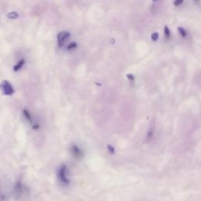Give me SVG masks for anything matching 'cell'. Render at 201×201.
I'll use <instances>...</instances> for the list:
<instances>
[{
    "mask_svg": "<svg viewBox=\"0 0 201 201\" xmlns=\"http://www.w3.org/2000/svg\"><path fill=\"white\" fill-rule=\"evenodd\" d=\"M0 89H1L2 92L5 95H12L14 93V87L6 80L2 81V83H1V84H0Z\"/></svg>",
    "mask_w": 201,
    "mask_h": 201,
    "instance_id": "obj_1",
    "label": "cell"
},
{
    "mask_svg": "<svg viewBox=\"0 0 201 201\" xmlns=\"http://www.w3.org/2000/svg\"><path fill=\"white\" fill-rule=\"evenodd\" d=\"M58 178L59 180L63 184H69V180L67 177V167L65 165H63L58 171Z\"/></svg>",
    "mask_w": 201,
    "mask_h": 201,
    "instance_id": "obj_2",
    "label": "cell"
},
{
    "mask_svg": "<svg viewBox=\"0 0 201 201\" xmlns=\"http://www.w3.org/2000/svg\"><path fill=\"white\" fill-rule=\"evenodd\" d=\"M70 36V33L68 32V31H63L61 32L58 33L57 35V43H58L59 47H61L64 45L65 42L69 38Z\"/></svg>",
    "mask_w": 201,
    "mask_h": 201,
    "instance_id": "obj_3",
    "label": "cell"
},
{
    "mask_svg": "<svg viewBox=\"0 0 201 201\" xmlns=\"http://www.w3.org/2000/svg\"><path fill=\"white\" fill-rule=\"evenodd\" d=\"M71 153H72V156L74 157V158L77 159V160H81V159L83 158V153L76 144H73L71 147Z\"/></svg>",
    "mask_w": 201,
    "mask_h": 201,
    "instance_id": "obj_4",
    "label": "cell"
},
{
    "mask_svg": "<svg viewBox=\"0 0 201 201\" xmlns=\"http://www.w3.org/2000/svg\"><path fill=\"white\" fill-rule=\"evenodd\" d=\"M155 131V120L153 121V124L150 125L149 129L148 134H147V141H150L153 138V134H154Z\"/></svg>",
    "mask_w": 201,
    "mask_h": 201,
    "instance_id": "obj_5",
    "label": "cell"
},
{
    "mask_svg": "<svg viewBox=\"0 0 201 201\" xmlns=\"http://www.w3.org/2000/svg\"><path fill=\"white\" fill-rule=\"evenodd\" d=\"M24 62H25V61H24V59H22V60L18 62V63H17L15 66H14V70L15 71V72H17V71H19L20 69H21V68H22V66L24 65Z\"/></svg>",
    "mask_w": 201,
    "mask_h": 201,
    "instance_id": "obj_6",
    "label": "cell"
},
{
    "mask_svg": "<svg viewBox=\"0 0 201 201\" xmlns=\"http://www.w3.org/2000/svg\"><path fill=\"white\" fill-rule=\"evenodd\" d=\"M7 17H8V18H10V19H12V20L17 19V18H18V17H19V14L16 12H10L7 14Z\"/></svg>",
    "mask_w": 201,
    "mask_h": 201,
    "instance_id": "obj_7",
    "label": "cell"
},
{
    "mask_svg": "<svg viewBox=\"0 0 201 201\" xmlns=\"http://www.w3.org/2000/svg\"><path fill=\"white\" fill-rule=\"evenodd\" d=\"M178 30L179 34L181 35V36H182V38H186V36H187V32H186V31L185 30V28H183L182 27H178Z\"/></svg>",
    "mask_w": 201,
    "mask_h": 201,
    "instance_id": "obj_8",
    "label": "cell"
},
{
    "mask_svg": "<svg viewBox=\"0 0 201 201\" xmlns=\"http://www.w3.org/2000/svg\"><path fill=\"white\" fill-rule=\"evenodd\" d=\"M164 35H165V37L167 38V40H169L170 37V29L168 28L167 25L164 26Z\"/></svg>",
    "mask_w": 201,
    "mask_h": 201,
    "instance_id": "obj_9",
    "label": "cell"
},
{
    "mask_svg": "<svg viewBox=\"0 0 201 201\" xmlns=\"http://www.w3.org/2000/svg\"><path fill=\"white\" fill-rule=\"evenodd\" d=\"M23 112H24V116L26 117V119H28V120L29 121L30 123L32 122V119H31V115H30L29 112H28V111L26 110V109H24V110L23 111Z\"/></svg>",
    "mask_w": 201,
    "mask_h": 201,
    "instance_id": "obj_10",
    "label": "cell"
},
{
    "mask_svg": "<svg viewBox=\"0 0 201 201\" xmlns=\"http://www.w3.org/2000/svg\"><path fill=\"white\" fill-rule=\"evenodd\" d=\"M151 39H152V40L154 42L157 41L159 39V33L158 32H153V34L151 35Z\"/></svg>",
    "mask_w": 201,
    "mask_h": 201,
    "instance_id": "obj_11",
    "label": "cell"
},
{
    "mask_svg": "<svg viewBox=\"0 0 201 201\" xmlns=\"http://www.w3.org/2000/svg\"><path fill=\"white\" fill-rule=\"evenodd\" d=\"M183 2H184V0H174V5L176 6H178L182 5Z\"/></svg>",
    "mask_w": 201,
    "mask_h": 201,
    "instance_id": "obj_12",
    "label": "cell"
},
{
    "mask_svg": "<svg viewBox=\"0 0 201 201\" xmlns=\"http://www.w3.org/2000/svg\"><path fill=\"white\" fill-rule=\"evenodd\" d=\"M76 47H77V45H76V43H71V44H69V46H68V50H71V49H74V48H76Z\"/></svg>",
    "mask_w": 201,
    "mask_h": 201,
    "instance_id": "obj_13",
    "label": "cell"
},
{
    "mask_svg": "<svg viewBox=\"0 0 201 201\" xmlns=\"http://www.w3.org/2000/svg\"><path fill=\"white\" fill-rule=\"evenodd\" d=\"M127 79H129L130 81H132V82H134V76H133L132 74H127Z\"/></svg>",
    "mask_w": 201,
    "mask_h": 201,
    "instance_id": "obj_14",
    "label": "cell"
},
{
    "mask_svg": "<svg viewBox=\"0 0 201 201\" xmlns=\"http://www.w3.org/2000/svg\"><path fill=\"white\" fill-rule=\"evenodd\" d=\"M108 149L109 150V151H110L112 153H115V149H114L113 147L111 145V144H108Z\"/></svg>",
    "mask_w": 201,
    "mask_h": 201,
    "instance_id": "obj_15",
    "label": "cell"
},
{
    "mask_svg": "<svg viewBox=\"0 0 201 201\" xmlns=\"http://www.w3.org/2000/svg\"><path fill=\"white\" fill-rule=\"evenodd\" d=\"M153 2H156V1H157V0H153Z\"/></svg>",
    "mask_w": 201,
    "mask_h": 201,
    "instance_id": "obj_16",
    "label": "cell"
},
{
    "mask_svg": "<svg viewBox=\"0 0 201 201\" xmlns=\"http://www.w3.org/2000/svg\"><path fill=\"white\" fill-rule=\"evenodd\" d=\"M195 1H198V0H195Z\"/></svg>",
    "mask_w": 201,
    "mask_h": 201,
    "instance_id": "obj_17",
    "label": "cell"
}]
</instances>
